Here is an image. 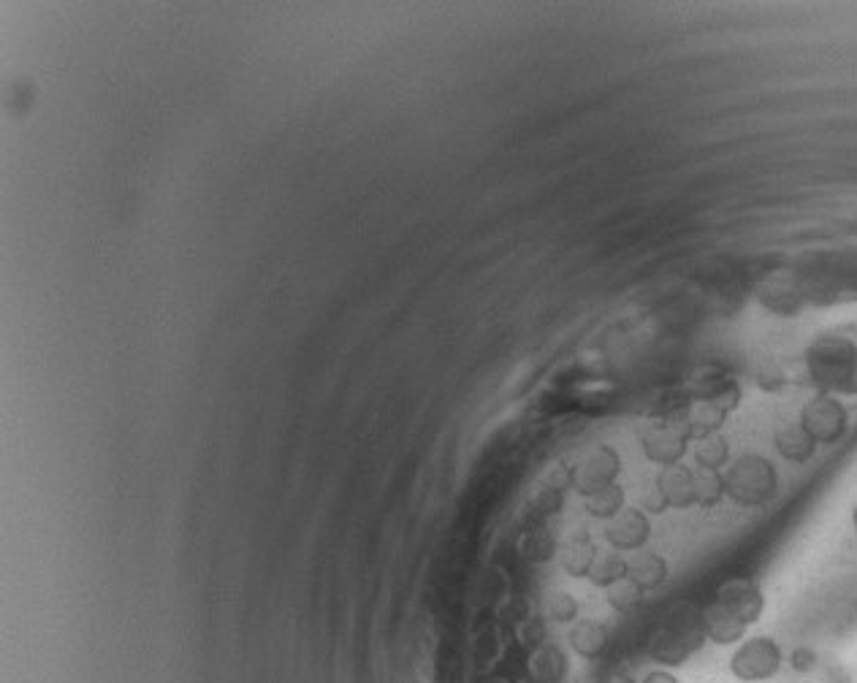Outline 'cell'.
Here are the masks:
<instances>
[{"instance_id": "6da1fadb", "label": "cell", "mask_w": 857, "mask_h": 683, "mask_svg": "<svg viewBox=\"0 0 857 683\" xmlns=\"http://www.w3.org/2000/svg\"><path fill=\"white\" fill-rule=\"evenodd\" d=\"M725 475V494L727 499L738 507L754 510L771 502L779 491V472L771 461L760 453H744L735 461L727 464Z\"/></svg>"}, {"instance_id": "7a4b0ae2", "label": "cell", "mask_w": 857, "mask_h": 683, "mask_svg": "<svg viewBox=\"0 0 857 683\" xmlns=\"http://www.w3.org/2000/svg\"><path fill=\"white\" fill-rule=\"evenodd\" d=\"M806 369L822 393L847 388L857 375V345L844 337L814 339L806 350Z\"/></svg>"}, {"instance_id": "3957f363", "label": "cell", "mask_w": 857, "mask_h": 683, "mask_svg": "<svg viewBox=\"0 0 857 683\" xmlns=\"http://www.w3.org/2000/svg\"><path fill=\"white\" fill-rule=\"evenodd\" d=\"M622 475V456L611 445H594L586 450L581 459L570 467V488L584 499L594 496L597 491L619 483Z\"/></svg>"}, {"instance_id": "277c9868", "label": "cell", "mask_w": 857, "mask_h": 683, "mask_svg": "<svg viewBox=\"0 0 857 683\" xmlns=\"http://www.w3.org/2000/svg\"><path fill=\"white\" fill-rule=\"evenodd\" d=\"M782 646L768 635L746 637L730 656V673L744 683L768 681L782 670Z\"/></svg>"}, {"instance_id": "5b68a950", "label": "cell", "mask_w": 857, "mask_h": 683, "mask_svg": "<svg viewBox=\"0 0 857 683\" xmlns=\"http://www.w3.org/2000/svg\"><path fill=\"white\" fill-rule=\"evenodd\" d=\"M798 421L817 445H836L849 429V412L833 393L820 391L803 404Z\"/></svg>"}, {"instance_id": "8992f818", "label": "cell", "mask_w": 857, "mask_h": 683, "mask_svg": "<svg viewBox=\"0 0 857 683\" xmlns=\"http://www.w3.org/2000/svg\"><path fill=\"white\" fill-rule=\"evenodd\" d=\"M641 450L654 467H673L687 456L689 440L673 421H649L641 429Z\"/></svg>"}, {"instance_id": "52a82bcc", "label": "cell", "mask_w": 857, "mask_h": 683, "mask_svg": "<svg viewBox=\"0 0 857 683\" xmlns=\"http://www.w3.org/2000/svg\"><path fill=\"white\" fill-rule=\"evenodd\" d=\"M711 602H714L716 608H722L725 613L738 618L746 627L757 624L765 610L763 589H760V583L752 581V578H730V581H725L716 589Z\"/></svg>"}, {"instance_id": "ba28073f", "label": "cell", "mask_w": 857, "mask_h": 683, "mask_svg": "<svg viewBox=\"0 0 857 683\" xmlns=\"http://www.w3.org/2000/svg\"><path fill=\"white\" fill-rule=\"evenodd\" d=\"M689 396L700 402L716 404L727 415L741 404V385L722 366H703L689 380Z\"/></svg>"}, {"instance_id": "9c48e42d", "label": "cell", "mask_w": 857, "mask_h": 683, "mask_svg": "<svg viewBox=\"0 0 857 683\" xmlns=\"http://www.w3.org/2000/svg\"><path fill=\"white\" fill-rule=\"evenodd\" d=\"M605 543L619 553L643 551L651 537V518L641 507H624L605 524Z\"/></svg>"}, {"instance_id": "30bf717a", "label": "cell", "mask_w": 857, "mask_h": 683, "mask_svg": "<svg viewBox=\"0 0 857 683\" xmlns=\"http://www.w3.org/2000/svg\"><path fill=\"white\" fill-rule=\"evenodd\" d=\"M662 632L679 640L681 646H687L692 654L700 651L706 643V627H703V608H697L692 602H676L673 608L662 618Z\"/></svg>"}, {"instance_id": "8fae6325", "label": "cell", "mask_w": 857, "mask_h": 683, "mask_svg": "<svg viewBox=\"0 0 857 683\" xmlns=\"http://www.w3.org/2000/svg\"><path fill=\"white\" fill-rule=\"evenodd\" d=\"M597 556H600V551H597V545H594L592 534H589L586 526H573L567 532L562 548H559V562H562V570L570 578H589Z\"/></svg>"}, {"instance_id": "7c38bea8", "label": "cell", "mask_w": 857, "mask_h": 683, "mask_svg": "<svg viewBox=\"0 0 857 683\" xmlns=\"http://www.w3.org/2000/svg\"><path fill=\"white\" fill-rule=\"evenodd\" d=\"M727 412L719 410L716 404L700 402V399H689L679 418H673V423L687 434L689 442H700L711 437V434H722V423H725Z\"/></svg>"}, {"instance_id": "4fadbf2b", "label": "cell", "mask_w": 857, "mask_h": 683, "mask_svg": "<svg viewBox=\"0 0 857 683\" xmlns=\"http://www.w3.org/2000/svg\"><path fill=\"white\" fill-rule=\"evenodd\" d=\"M654 486L668 502V507L687 510L695 505V467H687V464L662 467L654 478Z\"/></svg>"}, {"instance_id": "5bb4252c", "label": "cell", "mask_w": 857, "mask_h": 683, "mask_svg": "<svg viewBox=\"0 0 857 683\" xmlns=\"http://www.w3.org/2000/svg\"><path fill=\"white\" fill-rule=\"evenodd\" d=\"M627 581L635 583L643 594L657 591L668 581V562L660 553L635 551L632 556H627Z\"/></svg>"}, {"instance_id": "9a60e30c", "label": "cell", "mask_w": 857, "mask_h": 683, "mask_svg": "<svg viewBox=\"0 0 857 683\" xmlns=\"http://www.w3.org/2000/svg\"><path fill=\"white\" fill-rule=\"evenodd\" d=\"M773 445L779 450V456L790 464H806L817 450V442L811 440L809 431L803 429L801 421L782 423L773 434Z\"/></svg>"}, {"instance_id": "2e32d148", "label": "cell", "mask_w": 857, "mask_h": 683, "mask_svg": "<svg viewBox=\"0 0 857 683\" xmlns=\"http://www.w3.org/2000/svg\"><path fill=\"white\" fill-rule=\"evenodd\" d=\"M567 643L581 659H597L608 648V629L594 618H578L575 624H570Z\"/></svg>"}, {"instance_id": "e0dca14e", "label": "cell", "mask_w": 857, "mask_h": 683, "mask_svg": "<svg viewBox=\"0 0 857 683\" xmlns=\"http://www.w3.org/2000/svg\"><path fill=\"white\" fill-rule=\"evenodd\" d=\"M703 627H706V637L716 646H733L741 643L746 635V624H741L738 618L725 613L722 608H716L714 602H708L703 608Z\"/></svg>"}, {"instance_id": "ac0fdd59", "label": "cell", "mask_w": 857, "mask_h": 683, "mask_svg": "<svg viewBox=\"0 0 857 683\" xmlns=\"http://www.w3.org/2000/svg\"><path fill=\"white\" fill-rule=\"evenodd\" d=\"M627 578V556L619 551H605L597 556L592 572H589V581L597 586V589L608 591L611 586H616L619 581Z\"/></svg>"}, {"instance_id": "d6986e66", "label": "cell", "mask_w": 857, "mask_h": 683, "mask_svg": "<svg viewBox=\"0 0 857 683\" xmlns=\"http://www.w3.org/2000/svg\"><path fill=\"white\" fill-rule=\"evenodd\" d=\"M624 507H627V494H624V488L619 486V483H613V486L603 488V491H597L594 496L584 499L586 513L597 518V521H605V524L622 513Z\"/></svg>"}, {"instance_id": "ffe728a7", "label": "cell", "mask_w": 857, "mask_h": 683, "mask_svg": "<svg viewBox=\"0 0 857 683\" xmlns=\"http://www.w3.org/2000/svg\"><path fill=\"white\" fill-rule=\"evenodd\" d=\"M730 464V442L722 434H711L706 440L695 442V467L722 472Z\"/></svg>"}, {"instance_id": "44dd1931", "label": "cell", "mask_w": 857, "mask_h": 683, "mask_svg": "<svg viewBox=\"0 0 857 683\" xmlns=\"http://www.w3.org/2000/svg\"><path fill=\"white\" fill-rule=\"evenodd\" d=\"M725 475L722 472H711V469L695 467V505L697 507H716L725 499Z\"/></svg>"}, {"instance_id": "7402d4cb", "label": "cell", "mask_w": 857, "mask_h": 683, "mask_svg": "<svg viewBox=\"0 0 857 683\" xmlns=\"http://www.w3.org/2000/svg\"><path fill=\"white\" fill-rule=\"evenodd\" d=\"M649 654H651V659H654V662H660V665L668 670V667L684 665L689 656H692V651H689L687 646H681L679 640H673L670 635H665L662 629H657V632H654V637H651Z\"/></svg>"}, {"instance_id": "603a6c76", "label": "cell", "mask_w": 857, "mask_h": 683, "mask_svg": "<svg viewBox=\"0 0 857 683\" xmlns=\"http://www.w3.org/2000/svg\"><path fill=\"white\" fill-rule=\"evenodd\" d=\"M521 556L527 559V562H535V564H543L548 562V559H554V553L559 551V545H556V537L548 529H532V532H527L524 537H521Z\"/></svg>"}, {"instance_id": "cb8c5ba5", "label": "cell", "mask_w": 857, "mask_h": 683, "mask_svg": "<svg viewBox=\"0 0 857 683\" xmlns=\"http://www.w3.org/2000/svg\"><path fill=\"white\" fill-rule=\"evenodd\" d=\"M578 610V599L570 591H551L546 597V618L554 624H575Z\"/></svg>"}, {"instance_id": "d4e9b609", "label": "cell", "mask_w": 857, "mask_h": 683, "mask_svg": "<svg viewBox=\"0 0 857 683\" xmlns=\"http://www.w3.org/2000/svg\"><path fill=\"white\" fill-rule=\"evenodd\" d=\"M535 670H537V675L543 678V681L556 683L559 678H562V675H565V670H567L565 656H562V651H559V648L543 646L535 656Z\"/></svg>"}, {"instance_id": "484cf974", "label": "cell", "mask_w": 857, "mask_h": 683, "mask_svg": "<svg viewBox=\"0 0 857 683\" xmlns=\"http://www.w3.org/2000/svg\"><path fill=\"white\" fill-rule=\"evenodd\" d=\"M605 594H608V597H605L608 599V605H611L616 613H630V610H635L643 602V591L638 589L635 583L627 581V578L616 583V586H611Z\"/></svg>"}, {"instance_id": "4316f807", "label": "cell", "mask_w": 857, "mask_h": 683, "mask_svg": "<svg viewBox=\"0 0 857 683\" xmlns=\"http://www.w3.org/2000/svg\"><path fill=\"white\" fill-rule=\"evenodd\" d=\"M546 640V621L543 618H527L524 629H521V643L532 651H540Z\"/></svg>"}, {"instance_id": "83f0119b", "label": "cell", "mask_w": 857, "mask_h": 683, "mask_svg": "<svg viewBox=\"0 0 857 683\" xmlns=\"http://www.w3.org/2000/svg\"><path fill=\"white\" fill-rule=\"evenodd\" d=\"M641 510H646V513H654V515H660V513H665V510H670L668 507V502H665V499H662V494L660 491H657V486H654V483H651V488L649 491H646V496H643V507Z\"/></svg>"}, {"instance_id": "f1b7e54d", "label": "cell", "mask_w": 857, "mask_h": 683, "mask_svg": "<svg viewBox=\"0 0 857 683\" xmlns=\"http://www.w3.org/2000/svg\"><path fill=\"white\" fill-rule=\"evenodd\" d=\"M790 662L798 673H809V670H814V665H817V654H814L811 648H798V651L790 656Z\"/></svg>"}, {"instance_id": "f546056e", "label": "cell", "mask_w": 857, "mask_h": 683, "mask_svg": "<svg viewBox=\"0 0 857 683\" xmlns=\"http://www.w3.org/2000/svg\"><path fill=\"white\" fill-rule=\"evenodd\" d=\"M641 683H681L676 675L670 673V670H665V667H660V670H651V673H646V678H643Z\"/></svg>"}, {"instance_id": "4dcf8cb0", "label": "cell", "mask_w": 857, "mask_h": 683, "mask_svg": "<svg viewBox=\"0 0 857 683\" xmlns=\"http://www.w3.org/2000/svg\"><path fill=\"white\" fill-rule=\"evenodd\" d=\"M608 683H635V681H632V678H627V675H613Z\"/></svg>"}, {"instance_id": "1f68e13d", "label": "cell", "mask_w": 857, "mask_h": 683, "mask_svg": "<svg viewBox=\"0 0 857 683\" xmlns=\"http://www.w3.org/2000/svg\"><path fill=\"white\" fill-rule=\"evenodd\" d=\"M852 526H855V532H857V505L855 510H852Z\"/></svg>"}]
</instances>
